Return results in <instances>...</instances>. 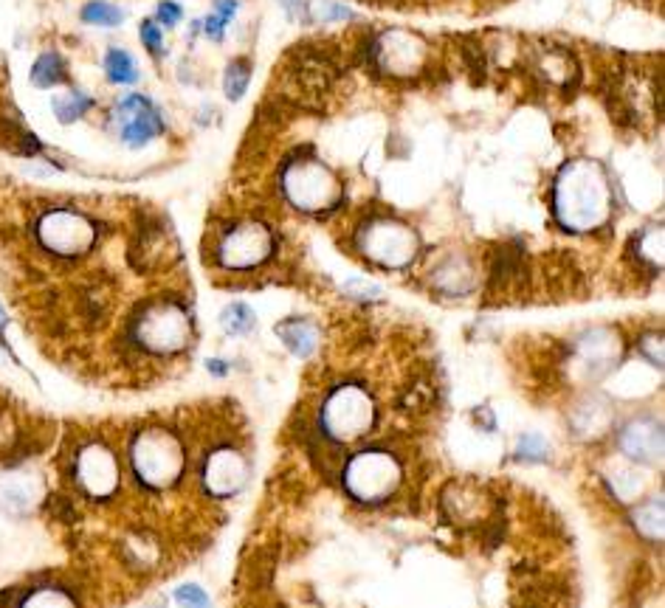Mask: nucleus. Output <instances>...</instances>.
<instances>
[{
	"label": "nucleus",
	"instance_id": "nucleus-2",
	"mask_svg": "<svg viewBox=\"0 0 665 608\" xmlns=\"http://www.w3.org/2000/svg\"><path fill=\"white\" fill-rule=\"evenodd\" d=\"M133 464L144 485L170 488L184 473V448L164 428H150L133 440Z\"/></svg>",
	"mask_w": 665,
	"mask_h": 608
},
{
	"label": "nucleus",
	"instance_id": "nucleus-20",
	"mask_svg": "<svg viewBox=\"0 0 665 608\" xmlns=\"http://www.w3.org/2000/svg\"><path fill=\"white\" fill-rule=\"evenodd\" d=\"M635 524L645 538H662V498H652L635 513Z\"/></svg>",
	"mask_w": 665,
	"mask_h": 608
},
{
	"label": "nucleus",
	"instance_id": "nucleus-27",
	"mask_svg": "<svg viewBox=\"0 0 665 608\" xmlns=\"http://www.w3.org/2000/svg\"><path fill=\"white\" fill-rule=\"evenodd\" d=\"M519 454H522L525 459H544L547 456V442L542 437H525L522 442H519Z\"/></svg>",
	"mask_w": 665,
	"mask_h": 608
},
{
	"label": "nucleus",
	"instance_id": "nucleus-17",
	"mask_svg": "<svg viewBox=\"0 0 665 608\" xmlns=\"http://www.w3.org/2000/svg\"><path fill=\"white\" fill-rule=\"evenodd\" d=\"M51 107H54V116H57L62 124H74V121H79L87 111H91V107H94V99L87 96L85 91H79V87H68L65 94L54 96Z\"/></svg>",
	"mask_w": 665,
	"mask_h": 608
},
{
	"label": "nucleus",
	"instance_id": "nucleus-23",
	"mask_svg": "<svg viewBox=\"0 0 665 608\" xmlns=\"http://www.w3.org/2000/svg\"><path fill=\"white\" fill-rule=\"evenodd\" d=\"M23 608H74V603L68 600V595H62L60 588H43V592L31 595Z\"/></svg>",
	"mask_w": 665,
	"mask_h": 608
},
{
	"label": "nucleus",
	"instance_id": "nucleus-5",
	"mask_svg": "<svg viewBox=\"0 0 665 608\" xmlns=\"http://www.w3.org/2000/svg\"><path fill=\"white\" fill-rule=\"evenodd\" d=\"M345 485L362 502H384L401 485V464L384 451H364L350 459Z\"/></svg>",
	"mask_w": 665,
	"mask_h": 608
},
{
	"label": "nucleus",
	"instance_id": "nucleus-1",
	"mask_svg": "<svg viewBox=\"0 0 665 608\" xmlns=\"http://www.w3.org/2000/svg\"><path fill=\"white\" fill-rule=\"evenodd\" d=\"M555 218L572 231L598 228L609 218V184L598 164L575 160L555 181Z\"/></svg>",
	"mask_w": 665,
	"mask_h": 608
},
{
	"label": "nucleus",
	"instance_id": "nucleus-12",
	"mask_svg": "<svg viewBox=\"0 0 665 608\" xmlns=\"http://www.w3.org/2000/svg\"><path fill=\"white\" fill-rule=\"evenodd\" d=\"M245 476H248V464L237 451L220 448L206 459L204 481H206V490L212 496L223 498V496L237 493L245 485Z\"/></svg>",
	"mask_w": 665,
	"mask_h": 608
},
{
	"label": "nucleus",
	"instance_id": "nucleus-11",
	"mask_svg": "<svg viewBox=\"0 0 665 608\" xmlns=\"http://www.w3.org/2000/svg\"><path fill=\"white\" fill-rule=\"evenodd\" d=\"M77 479L87 496L94 498L113 496L119 488V462L111 454V448H104L99 442L85 445L77 456Z\"/></svg>",
	"mask_w": 665,
	"mask_h": 608
},
{
	"label": "nucleus",
	"instance_id": "nucleus-4",
	"mask_svg": "<svg viewBox=\"0 0 665 608\" xmlns=\"http://www.w3.org/2000/svg\"><path fill=\"white\" fill-rule=\"evenodd\" d=\"M282 186L291 203L304 211L330 209L341 201V186L336 175L328 167H321L316 158H299L296 164L287 167Z\"/></svg>",
	"mask_w": 665,
	"mask_h": 608
},
{
	"label": "nucleus",
	"instance_id": "nucleus-34",
	"mask_svg": "<svg viewBox=\"0 0 665 608\" xmlns=\"http://www.w3.org/2000/svg\"><path fill=\"white\" fill-rule=\"evenodd\" d=\"M4 327H6V313L0 308V333H4ZM0 344H4V338H0Z\"/></svg>",
	"mask_w": 665,
	"mask_h": 608
},
{
	"label": "nucleus",
	"instance_id": "nucleus-7",
	"mask_svg": "<svg viewBox=\"0 0 665 608\" xmlns=\"http://www.w3.org/2000/svg\"><path fill=\"white\" fill-rule=\"evenodd\" d=\"M37 240L57 257H79L96 242V226L77 211L54 209L40 218Z\"/></svg>",
	"mask_w": 665,
	"mask_h": 608
},
{
	"label": "nucleus",
	"instance_id": "nucleus-29",
	"mask_svg": "<svg viewBox=\"0 0 665 608\" xmlns=\"http://www.w3.org/2000/svg\"><path fill=\"white\" fill-rule=\"evenodd\" d=\"M178 21H181V6H178L175 0H164V4H158V23L175 26Z\"/></svg>",
	"mask_w": 665,
	"mask_h": 608
},
{
	"label": "nucleus",
	"instance_id": "nucleus-3",
	"mask_svg": "<svg viewBox=\"0 0 665 608\" xmlns=\"http://www.w3.org/2000/svg\"><path fill=\"white\" fill-rule=\"evenodd\" d=\"M133 341L150 352H178L189 341V316L181 304H155L133 321Z\"/></svg>",
	"mask_w": 665,
	"mask_h": 608
},
{
	"label": "nucleus",
	"instance_id": "nucleus-19",
	"mask_svg": "<svg viewBox=\"0 0 665 608\" xmlns=\"http://www.w3.org/2000/svg\"><path fill=\"white\" fill-rule=\"evenodd\" d=\"M82 21L87 26H104V29H113L124 23V12L113 4H107V0H91V4L82 6Z\"/></svg>",
	"mask_w": 665,
	"mask_h": 608
},
{
	"label": "nucleus",
	"instance_id": "nucleus-15",
	"mask_svg": "<svg viewBox=\"0 0 665 608\" xmlns=\"http://www.w3.org/2000/svg\"><path fill=\"white\" fill-rule=\"evenodd\" d=\"M277 333H279V338L287 344V349H291L294 355H311L313 349H316V341H319V335H316V327L311 325V321H304V318H287V321H282V325L277 327Z\"/></svg>",
	"mask_w": 665,
	"mask_h": 608
},
{
	"label": "nucleus",
	"instance_id": "nucleus-8",
	"mask_svg": "<svg viewBox=\"0 0 665 608\" xmlns=\"http://www.w3.org/2000/svg\"><path fill=\"white\" fill-rule=\"evenodd\" d=\"M362 248L370 259L384 267H403L418 254V237L415 231L395 220H378L362 234Z\"/></svg>",
	"mask_w": 665,
	"mask_h": 608
},
{
	"label": "nucleus",
	"instance_id": "nucleus-13",
	"mask_svg": "<svg viewBox=\"0 0 665 608\" xmlns=\"http://www.w3.org/2000/svg\"><path fill=\"white\" fill-rule=\"evenodd\" d=\"M620 445L628 456L643 459V462H652L662 454V428L652 420H640L632 423L623 431Z\"/></svg>",
	"mask_w": 665,
	"mask_h": 608
},
{
	"label": "nucleus",
	"instance_id": "nucleus-10",
	"mask_svg": "<svg viewBox=\"0 0 665 608\" xmlns=\"http://www.w3.org/2000/svg\"><path fill=\"white\" fill-rule=\"evenodd\" d=\"M113 121H116L119 138L128 147H144L164 133V119H161L158 107L147 96H138V94L121 99L113 107Z\"/></svg>",
	"mask_w": 665,
	"mask_h": 608
},
{
	"label": "nucleus",
	"instance_id": "nucleus-31",
	"mask_svg": "<svg viewBox=\"0 0 665 608\" xmlns=\"http://www.w3.org/2000/svg\"><path fill=\"white\" fill-rule=\"evenodd\" d=\"M204 29H206V34L212 40H223V29H226V23L220 21L218 14H209L206 17V23H204Z\"/></svg>",
	"mask_w": 665,
	"mask_h": 608
},
{
	"label": "nucleus",
	"instance_id": "nucleus-16",
	"mask_svg": "<svg viewBox=\"0 0 665 608\" xmlns=\"http://www.w3.org/2000/svg\"><path fill=\"white\" fill-rule=\"evenodd\" d=\"M68 82V68H65V60L60 57L57 51H46L37 57V62L31 65V85L34 87H57Z\"/></svg>",
	"mask_w": 665,
	"mask_h": 608
},
{
	"label": "nucleus",
	"instance_id": "nucleus-18",
	"mask_svg": "<svg viewBox=\"0 0 665 608\" xmlns=\"http://www.w3.org/2000/svg\"><path fill=\"white\" fill-rule=\"evenodd\" d=\"M104 70H107V79L116 82V85H133V82H138V68H136L130 53L121 51V48H111V51H107Z\"/></svg>",
	"mask_w": 665,
	"mask_h": 608
},
{
	"label": "nucleus",
	"instance_id": "nucleus-32",
	"mask_svg": "<svg viewBox=\"0 0 665 608\" xmlns=\"http://www.w3.org/2000/svg\"><path fill=\"white\" fill-rule=\"evenodd\" d=\"M214 9H218L214 14H218L223 23H229L231 17H235V12H237V0H218V4H214Z\"/></svg>",
	"mask_w": 665,
	"mask_h": 608
},
{
	"label": "nucleus",
	"instance_id": "nucleus-9",
	"mask_svg": "<svg viewBox=\"0 0 665 608\" xmlns=\"http://www.w3.org/2000/svg\"><path fill=\"white\" fill-rule=\"evenodd\" d=\"M271 248H274V237H271V231H268L265 226L240 223L220 240L218 259H220L223 267L243 271V267H254L262 259H268Z\"/></svg>",
	"mask_w": 665,
	"mask_h": 608
},
{
	"label": "nucleus",
	"instance_id": "nucleus-25",
	"mask_svg": "<svg viewBox=\"0 0 665 608\" xmlns=\"http://www.w3.org/2000/svg\"><path fill=\"white\" fill-rule=\"evenodd\" d=\"M175 600H178V605H181V608H209L206 592L201 586H195V583H187V586L178 588Z\"/></svg>",
	"mask_w": 665,
	"mask_h": 608
},
{
	"label": "nucleus",
	"instance_id": "nucleus-6",
	"mask_svg": "<svg viewBox=\"0 0 665 608\" xmlns=\"http://www.w3.org/2000/svg\"><path fill=\"white\" fill-rule=\"evenodd\" d=\"M375 420V406L370 395L358 386H341L328 398L321 408V425L333 440L350 442L370 431Z\"/></svg>",
	"mask_w": 665,
	"mask_h": 608
},
{
	"label": "nucleus",
	"instance_id": "nucleus-21",
	"mask_svg": "<svg viewBox=\"0 0 665 608\" xmlns=\"http://www.w3.org/2000/svg\"><path fill=\"white\" fill-rule=\"evenodd\" d=\"M248 79H251V62L248 60H235L229 68H226V79H223V91H226V99L231 102H240L245 87H248Z\"/></svg>",
	"mask_w": 665,
	"mask_h": 608
},
{
	"label": "nucleus",
	"instance_id": "nucleus-30",
	"mask_svg": "<svg viewBox=\"0 0 665 608\" xmlns=\"http://www.w3.org/2000/svg\"><path fill=\"white\" fill-rule=\"evenodd\" d=\"M48 513H54L60 518V522H71L77 513H74V505L71 502H65V498H60V496H51L48 498Z\"/></svg>",
	"mask_w": 665,
	"mask_h": 608
},
{
	"label": "nucleus",
	"instance_id": "nucleus-22",
	"mask_svg": "<svg viewBox=\"0 0 665 608\" xmlns=\"http://www.w3.org/2000/svg\"><path fill=\"white\" fill-rule=\"evenodd\" d=\"M220 325L231 335H243V333H248L251 327H254V313H251L245 304H231V308L223 310Z\"/></svg>",
	"mask_w": 665,
	"mask_h": 608
},
{
	"label": "nucleus",
	"instance_id": "nucleus-24",
	"mask_svg": "<svg viewBox=\"0 0 665 608\" xmlns=\"http://www.w3.org/2000/svg\"><path fill=\"white\" fill-rule=\"evenodd\" d=\"M640 257L652 265H662V228H649L640 237Z\"/></svg>",
	"mask_w": 665,
	"mask_h": 608
},
{
	"label": "nucleus",
	"instance_id": "nucleus-26",
	"mask_svg": "<svg viewBox=\"0 0 665 608\" xmlns=\"http://www.w3.org/2000/svg\"><path fill=\"white\" fill-rule=\"evenodd\" d=\"M141 40H144V45H147V51L153 53V57H161V53H164V34H161L155 21H144L141 23Z\"/></svg>",
	"mask_w": 665,
	"mask_h": 608
},
{
	"label": "nucleus",
	"instance_id": "nucleus-28",
	"mask_svg": "<svg viewBox=\"0 0 665 608\" xmlns=\"http://www.w3.org/2000/svg\"><path fill=\"white\" fill-rule=\"evenodd\" d=\"M640 349H643V355L649 357V361L654 364V366H662V335H645L643 341H640Z\"/></svg>",
	"mask_w": 665,
	"mask_h": 608
},
{
	"label": "nucleus",
	"instance_id": "nucleus-33",
	"mask_svg": "<svg viewBox=\"0 0 665 608\" xmlns=\"http://www.w3.org/2000/svg\"><path fill=\"white\" fill-rule=\"evenodd\" d=\"M209 369H212L214 374H226V366H223V361H209Z\"/></svg>",
	"mask_w": 665,
	"mask_h": 608
},
{
	"label": "nucleus",
	"instance_id": "nucleus-14",
	"mask_svg": "<svg viewBox=\"0 0 665 608\" xmlns=\"http://www.w3.org/2000/svg\"><path fill=\"white\" fill-rule=\"evenodd\" d=\"M0 144L6 150H12L14 155L21 158H34L43 152L40 138L34 136L26 124L21 121V116H0Z\"/></svg>",
	"mask_w": 665,
	"mask_h": 608
}]
</instances>
